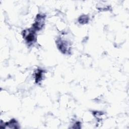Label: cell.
I'll return each mask as SVG.
<instances>
[{
	"label": "cell",
	"mask_w": 129,
	"mask_h": 129,
	"mask_svg": "<svg viewBox=\"0 0 129 129\" xmlns=\"http://www.w3.org/2000/svg\"><path fill=\"white\" fill-rule=\"evenodd\" d=\"M32 28L26 29L22 31V36L26 44L29 46L33 45L36 41V33Z\"/></svg>",
	"instance_id": "obj_1"
},
{
	"label": "cell",
	"mask_w": 129,
	"mask_h": 129,
	"mask_svg": "<svg viewBox=\"0 0 129 129\" xmlns=\"http://www.w3.org/2000/svg\"><path fill=\"white\" fill-rule=\"evenodd\" d=\"M56 44L57 48L61 53L69 54L71 52V45L67 39L61 37H58L56 40Z\"/></svg>",
	"instance_id": "obj_2"
},
{
	"label": "cell",
	"mask_w": 129,
	"mask_h": 129,
	"mask_svg": "<svg viewBox=\"0 0 129 129\" xmlns=\"http://www.w3.org/2000/svg\"><path fill=\"white\" fill-rule=\"evenodd\" d=\"M46 16L43 14H38L36 15L34 23L33 24L32 28L36 31H38L42 29L45 24Z\"/></svg>",
	"instance_id": "obj_3"
},
{
	"label": "cell",
	"mask_w": 129,
	"mask_h": 129,
	"mask_svg": "<svg viewBox=\"0 0 129 129\" xmlns=\"http://www.w3.org/2000/svg\"><path fill=\"white\" fill-rule=\"evenodd\" d=\"M45 71L42 69H37L34 73L35 83L40 84L44 78Z\"/></svg>",
	"instance_id": "obj_4"
},
{
	"label": "cell",
	"mask_w": 129,
	"mask_h": 129,
	"mask_svg": "<svg viewBox=\"0 0 129 129\" xmlns=\"http://www.w3.org/2000/svg\"><path fill=\"white\" fill-rule=\"evenodd\" d=\"M3 128H19L20 126L17 120L14 118H13L8 122L4 123V126L3 127Z\"/></svg>",
	"instance_id": "obj_5"
},
{
	"label": "cell",
	"mask_w": 129,
	"mask_h": 129,
	"mask_svg": "<svg viewBox=\"0 0 129 129\" xmlns=\"http://www.w3.org/2000/svg\"><path fill=\"white\" fill-rule=\"evenodd\" d=\"M89 21V17L86 15L80 16L78 18V22L81 24H86Z\"/></svg>",
	"instance_id": "obj_6"
},
{
	"label": "cell",
	"mask_w": 129,
	"mask_h": 129,
	"mask_svg": "<svg viewBox=\"0 0 129 129\" xmlns=\"http://www.w3.org/2000/svg\"><path fill=\"white\" fill-rule=\"evenodd\" d=\"M93 114L94 115V116L97 118V120H101L102 119V115L104 114L103 113H102V112L100 111H93Z\"/></svg>",
	"instance_id": "obj_7"
},
{
	"label": "cell",
	"mask_w": 129,
	"mask_h": 129,
	"mask_svg": "<svg viewBox=\"0 0 129 129\" xmlns=\"http://www.w3.org/2000/svg\"><path fill=\"white\" fill-rule=\"evenodd\" d=\"M81 122L79 121H77L73 124V125L72 126V127L74 128H81Z\"/></svg>",
	"instance_id": "obj_8"
}]
</instances>
